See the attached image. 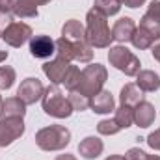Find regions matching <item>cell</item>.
Instances as JSON below:
<instances>
[{
    "mask_svg": "<svg viewBox=\"0 0 160 160\" xmlns=\"http://www.w3.org/2000/svg\"><path fill=\"white\" fill-rule=\"evenodd\" d=\"M121 130V127L116 123V119H102L97 123V132L102 136H114Z\"/></svg>",
    "mask_w": 160,
    "mask_h": 160,
    "instance_id": "obj_27",
    "label": "cell"
},
{
    "mask_svg": "<svg viewBox=\"0 0 160 160\" xmlns=\"http://www.w3.org/2000/svg\"><path fill=\"white\" fill-rule=\"evenodd\" d=\"M86 39L93 48H108L114 41L106 17L95 8H91L86 15Z\"/></svg>",
    "mask_w": 160,
    "mask_h": 160,
    "instance_id": "obj_1",
    "label": "cell"
},
{
    "mask_svg": "<svg viewBox=\"0 0 160 160\" xmlns=\"http://www.w3.org/2000/svg\"><path fill=\"white\" fill-rule=\"evenodd\" d=\"M69 67H71V62H67V60L56 56L54 60L43 63V73H45V77L50 80L52 84L60 86V84H63V78H65Z\"/></svg>",
    "mask_w": 160,
    "mask_h": 160,
    "instance_id": "obj_11",
    "label": "cell"
},
{
    "mask_svg": "<svg viewBox=\"0 0 160 160\" xmlns=\"http://www.w3.org/2000/svg\"><path fill=\"white\" fill-rule=\"evenodd\" d=\"M41 106L47 116L56 119H67L75 112L69 99L62 93V89L56 84H50L48 88H45V93L41 97Z\"/></svg>",
    "mask_w": 160,
    "mask_h": 160,
    "instance_id": "obj_2",
    "label": "cell"
},
{
    "mask_svg": "<svg viewBox=\"0 0 160 160\" xmlns=\"http://www.w3.org/2000/svg\"><path fill=\"white\" fill-rule=\"evenodd\" d=\"M147 145L151 147V149H155V151H160V128H157L155 132H151L147 138Z\"/></svg>",
    "mask_w": 160,
    "mask_h": 160,
    "instance_id": "obj_30",
    "label": "cell"
},
{
    "mask_svg": "<svg viewBox=\"0 0 160 160\" xmlns=\"http://www.w3.org/2000/svg\"><path fill=\"white\" fill-rule=\"evenodd\" d=\"M143 91L136 86V84H125L121 88V93H119V101L121 104H127V106H136L143 101Z\"/></svg>",
    "mask_w": 160,
    "mask_h": 160,
    "instance_id": "obj_21",
    "label": "cell"
},
{
    "mask_svg": "<svg viewBox=\"0 0 160 160\" xmlns=\"http://www.w3.org/2000/svg\"><path fill=\"white\" fill-rule=\"evenodd\" d=\"M0 38L6 41L9 47H15V48H19V47H22L26 41L32 39V28H30V24H26V22H11L2 34H0Z\"/></svg>",
    "mask_w": 160,
    "mask_h": 160,
    "instance_id": "obj_8",
    "label": "cell"
},
{
    "mask_svg": "<svg viewBox=\"0 0 160 160\" xmlns=\"http://www.w3.org/2000/svg\"><path fill=\"white\" fill-rule=\"evenodd\" d=\"M62 38L73 41V43H84V41H88L86 39V26H82L80 21H77V19H69L62 26Z\"/></svg>",
    "mask_w": 160,
    "mask_h": 160,
    "instance_id": "obj_18",
    "label": "cell"
},
{
    "mask_svg": "<svg viewBox=\"0 0 160 160\" xmlns=\"http://www.w3.org/2000/svg\"><path fill=\"white\" fill-rule=\"evenodd\" d=\"M56 160H77V157H75V155L65 153V155H58V157H56Z\"/></svg>",
    "mask_w": 160,
    "mask_h": 160,
    "instance_id": "obj_34",
    "label": "cell"
},
{
    "mask_svg": "<svg viewBox=\"0 0 160 160\" xmlns=\"http://www.w3.org/2000/svg\"><path fill=\"white\" fill-rule=\"evenodd\" d=\"M17 80V73L13 67L9 65H2L0 67V89H9Z\"/></svg>",
    "mask_w": 160,
    "mask_h": 160,
    "instance_id": "obj_26",
    "label": "cell"
},
{
    "mask_svg": "<svg viewBox=\"0 0 160 160\" xmlns=\"http://www.w3.org/2000/svg\"><path fill=\"white\" fill-rule=\"evenodd\" d=\"M102 151H104V143L97 136H86L78 143L80 157L86 160H93V158H97V157H101Z\"/></svg>",
    "mask_w": 160,
    "mask_h": 160,
    "instance_id": "obj_14",
    "label": "cell"
},
{
    "mask_svg": "<svg viewBox=\"0 0 160 160\" xmlns=\"http://www.w3.org/2000/svg\"><path fill=\"white\" fill-rule=\"evenodd\" d=\"M30 54L34 58H39V60L50 58L52 54H56V41L50 36H45V34L32 36V39H30Z\"/></svg>",
    "mask_w": 160,
    "mask_h": 160,
    "instance_id": "obj_12",
    "label": "cell"
},
{
    "mask_svg": "<svg viewBox=\"0 0 160 160\" xmlns=\"http://www.w3.org/2000/svg\"><path fill=\"white\" fill-rule=\"evenodd\" d=\"M108 62L110 65H114L118 71L125 73L127 77H136L142 69V63H140V58L128 50L127 47L123 45H116V47H110L108 50Z\"/></svg>",
    "mask_w": 160,
    "mask_h": 160,
    "instance_id": "obj_5",
    "label": "cell"
},
{
    "mask_svg": "<svg viewBox=\"0 0 160 160\" xmlns=\"http://www.w3.org/2000/svg\"><path fill=\"white\" fill-rule=\"evenodd\" d=\"M8 60V50H0V63Z\"/></svg>",
    "mask_w": 160,
    "mask_h": 160,
    "instance_id": "obj_36",
    "label": "cell"
},
{
    "mask_svg": "<svg viewBox=\"0 0 160 160\" xmlns=\"http://www.w3.org/2000/svg\"><path fill=\"white\" fill-rule=\"evenodd\" d=\"M140 28L149 32L155 39H160V0H153L140 19Z\"/></svg>",
    "mask_w": 160,
    "mask_h": 160,
    "instance_id": "obj_10",
    "label": "cell"
},
{
    "mask_svg": "<svg viewBox=\"0 0 160 160\" xmlns=\"http://www.w3.org/2000/svg\"><path fill=\"white\" fill-rule=\"evenodd\" d=\"M24 118H0V147H8L24 134Z\"/></svg>",
    "mask_w": 160,
    "mask_h": 160,
    "instance_id": "obj_7",
    "label": "cell"
},
{
    "mask_svg": "<svg viewBox=\"0 0 160 160\" xmlns=\"http://www.w3.org/2000/svg\"><path fill=\"white\" fill-rule=\"evenodd\" d=\"M151 54H153V58L160 62V39H157L153 43V47H151Z\"/></svg>",
    "mask_w": 160,
    "mask_h": 160,
    "instance_id": "obj_33",
    "label": "cell"
},
{
    "mask_svg": "<svg viewBox=\"0 0 160 160\" xmlns=\"http://www.w3.org/2000/svg\"><path fill=\"white\" fill-rule=\"evenodd\" d=\"M155 41H157V39H155V38H153L149 32H145L143 28L136 26V32H134V36H132L130 43H132L136 48H140V50H145V48H151Z\"/></svg>",
    "mask_w": 160,
    "mask_h": 160,
    "instance_id": "obj_23",
    "label": "cell"
},
{
    "mask_svg": "<svg viewBox=\"0 0 160 160\" xmlns=\"http://www.w3.org/2000/svg\"><path fill=\"white\" fill-rule=\"evenodd\" d=\"M125 158L127 160H160V157L158 155H147V153L142 151L140 147H132V149L127 151Z\"/></svg>",
    "mask_w": 160,
    "mask_h": 160,
    "instance_id": "obj_29",
    "label": "cell"
},
{
    "mask_svg": "<svg viewBox=\"0 0 160 160\" xmlns=\"http://www.w3.org/2000/svg\"><path fill=\"white\" fill-rule=\"evenodd\" d=\"M43 93H45V86H43V82H41L39 78H34V77L24 78L22 82H21L19 89H17V97H19L26 106L36 104L38 101H41Z\"/></svg>",
    "mask_w": 160,
    "mask_h": 160,
    "instance_id": "obj_9",
    "label": "cell"
},
{
    "mask_svg": "<svg viewBox=\"0 0 160 160\" xmlns=\"http://www.w3.org/2000/svg\"><path fill=\"white\" fill-rule=\"evenodd\" d=\"M56 56H60L67 62L89 63L93 60V47L88 41L73 43L65 38H60V39H56Z\"/></svg>",
    "mask_w": 160,
    "mask_h": 160,
    "instance_id": "obj_6",
    "label": "cell"
},
{
    "mask_svg": "<svg viewBox=\"0 0 160 160\" xmlns=\"http://www.w3.org/2000/svg\"><path fill=\"white\" fill-rule=\"evenodd\" d=\"M24 114H26V104L19 97H8L2 102L0 118H24Z\"/></svg>",
    "mask_w": 160,
    "mask_h": 160,
    "instance_id": "obj_20",
    "label": "cell"
},
{
    "mask_svg": "<svg viewBox=\"0 0 160 160\" xmlns=\"http://www.w3.org/2000/svg\"><path fill=\"white\" fill-rule=\"evenodd\" d=\"M78 82H80V69L77 65H71L65 78H63V86L71 91V89H77L78 88Z\"/></svg>",
    "mask_w": 160,
    "mask_h": 160,
    "instance_id": "obj_28",
    "label": "cell"
},
{
    "mask_svg": "<svg viewBox=\"0 0 160 160\" xmlns=\"http://www.w3.org/2000/svg\"><path fill=\"white\" fill-rule=\"evenodd\" d=\"M93 8L97 11H101L104 17H112V15H118L121 9V2L119 0H95L93 2Z\"/></svg>",
    "mask_w": 160,
    "mask_h": 160,
    "instance_id": "obj_24",
    "label": "cell"
},
{
    "mask_svg": "<svg viewBox=\"0 0 160 160\" xmlns=\"http://www.w3.org/2000/svg\"><path fill=\"white\" fill-rule=\"evenodd\" d=\"M106 160H127V158H125L123 155H110Z\"/></svg>",
    "mask_w": 160,
    "mask_h": 160,
    "instance_id": "obj_35",
    "label": "cell"
},
{
    "mask_svg": "<svg viewBox=\"0 0 160 160\" xmlns=\"http://www.w3.org/2000/svg\"><path fill=\"white\" fill-rule=\"evenodd\" d=\"M134 32H136L134 21L130 17H121V19L116 21V24L112 28V38L116 41H119V43H127V41L132 39Z\"/></svg>",
    "mask_w": 160,
    "mask_h": 160,
    "instance_id": "obj_17",
    "label": "cell"
},
{
    "mask_svg": "<svg viewBox=\"0 0 160 160\" xmlns=\"http://www.w3.org/2000/svg\"><path fill=\"white\" fill-rule=\"evenodd\" d=\"M89 108H91L95 114H110V112L116 110V101H114V97H112L110 91L102 89V91H99L95 97H91Z\"/></svg>",
    "mask_w": 160,
    "mask_h": 160,
    "instance_id": "obj_16",
    "label": "cell"
},
{
    "mask_svg": "<svg viewBox=\"0 0 160 160\" xmlns=\"http://www.w3.org/2000/svg\"><path fill=\"white\" fill-rule=\"evenodd\" d=\"M157 118V110L151 102L147 101H142L140 104L134 106V123L140 127V128H147L153 125V121Z\"/></svg>",
    "mask_w": 160,
    "mask_h": 160,
    "instance_id": "obj_15",
    "label": "cell"
},
{
    "mask_svg": "<svg viewBox=\"0 0 160 160\" xmlns=\"http://www.w3.org/2000/svg\"><path fill=\"white\" fill-rule=\"evenodd\" d=\"M67 99H69V102H71V106H73V110L75 112H84V110H88L89 108V97H86L84 93H80L78 89H71L69 91V95H67Z\"/></svg>",
    "mask_w": 160,
    "mask_h": 160,
    "instance_id": "obj_25",
    "label": "cell"
},
{
    "mask_svg": "<svg viewBox=\"0 0 160 160\" xmlns=\"http://www.w3.org/2000/svg\"><path fill=\"white\" fill-rule=\"evenodd\" d=\"M121 6H127V8H140L145 4V0H119Z\"/></svg>",
    "mask_w": 160,
    "mask_h": 160,
    "instance_id": "obj_32",
    "label": "cell"
},
{
    "mask_svg": "<svg viewBox=\"0 0 160 160\" xmlns=\"http://www.w3.org/2000/svg\"><path fill=\"white\" fill-rule=\"evenodd\" d=\"M13 6L15 0H0V15H13Z\"/></svg>",
    "mask_w": 160,
    "mask_h": 160,
    "instance_id": "obj_31",
    "label": "cell"
},
{
    "mask_svg": "<svg viewBox=\"0 0 160 160\" xmlns=\"http://www.w3.org/2000/svg\"><path fill=\"white\" fill-rule=\"evenodd\" d=\"M108 80V71L104 65L101 63H89L88 67H84L80 71V82L78 89L80 93H84L86 97H95L99 91H102L104 82Z\"/></svg>",
    "mask_w": 160,
    "mask_h": 160,
    "instance_id": "obj_4",
    "label": "cell"
},
{
    "mask_svg": "<svg viewBox=\"0 0 160 160\" xmlns=\"http://www.w3.org/2000/svg\"><path fill=\"white\" fill-rule=\"evenodd\" d=\"M48 2H52V0H15L13 15L21 17V19H36L39 15L38 8L48 4Z\"/></svg>",
    "mask_w": 160,
    "mask_h": 160,
    "instance_id": "obj_13",
    "label": "cell"
},
{
    "mask_svg": "<svg viewBox=\"0 0 160 160\" xmlns=\"http://www.w3.org/2000/svg\"><path fill=\"white\" fill-rule=\"evenodd\" d=\"M116 123L123 128H128L134 125V108L132 106H127V104H121L119 108H116V116H114Z\"/></svg>",
    "mask_w": 160,
    "mask_h": 160,
    "instance_id": "obj_22",
    "label": "cell"
},
{
    "mask_svg": "<svg viewBox=\"0 0 160 160\" xmlns=\"http://www.w3.org/2000/svg\"><path fill=\"white\" fill-rule=\"evenodd\" d=\"M71 142V130L63 125H50L36 132V145L41 151H62Z\"/></svg>",
    "mask_w": 160,
    "mask_h": 160,
    "instance_id": "obj_3",
    "label": "cell"
},
{
    "mask_svg": "<svg viewBox=\"0 0 160 160\" xmlns=\"http://www.w3.org/2000/svg\"><path fill=\"white\" fill-rule=\"evenodd\" d=\"M2 102H4V99H2V95H0V108H2Z\"/></svg>",
    "mask_w": 160,
    "mask_h": 160,
    "instance_id": "obj_37",
    "label": "cell"
},
{
    "mask_svg": "<svg viewBox=\"0 0 160 160\" xmlns=\"http://www.w3.org/2000/svg\"><path fill=\"white\" fill-rule=\"evenodd\" d=\"M136 86H138L143 93L157 91L160 88V77L155 71H151V69H142V71L136 75Z\"/></svg>",
    "mask_w": 160,
    "mask_h": 160,
    "instance_id": "obj_19",
    "label": "cell"
}]
</instances>
